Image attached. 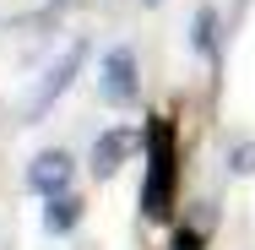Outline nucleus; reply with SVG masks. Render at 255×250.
<instances>
[{
    "mask_svg": "<svg viewBox=\"0 0 255 250\" xmlns=\"http://www.w3.org/2000/svg\"><path fill=\"white\" fill-rule=\"evenodd\" d=\"M98 98L114 103V109H130V103L141 98V65H136V49H130V44L103 49V60H98Z\"/></svg>",
    "mask_w": 255,
    "mask_h": 250,
    "instance_id": "f257e3e1",
    "label": "nucleus"
},
{
    "mask_svg": "<svg viewBox=\"0 0 255 250\" xmlns=\"http://www.w3.org/2000/svg\"><path fill=\"white\" fill-rule=\"evenodd\" d=\"M147 147H152V169H147L141 212H147L152 223H163V218H168V185H174V136H168V125H163V120L147 131Z\"/></svg>",
    "mask_w": 255,
    "mask_h": 250,
    "instance_id": "f03ea898",
    "label": "nucleus"
},
{
    "mask_svg": "<svg viewBox=\"0 0 255 250\" xmlns=\"http://www.w3.org/2000/svg\"><path fill=\"white\" fill-rule=\"evenodd\" d=\"M82 65H87V44H82V38H76V44H71V49L60 54V65H49V71H44V82H38V93H33V98H27V125H38V120H44V114H49L54 103L65 98V87H71V82H76V71H82Z\"/></svg>",
    "mask_w": 255,
    "mask_h": 250,
    "instance_id": "7ed1b4c3",
    "label": "nucleus"
},
{
    "mask_svg": "<svg viewBox=\"0 0 255 250\" xmlns=\"http://www.w3.org/2000/svg\"><path fill=\"white\" fill-rule=\"evenodd\" d=\"M71 174H76L71 152H65V147H49V152H38V158H33V169H27V185H33L38 196L49 201V196H60V191H71Z\"/></svg>",
    "mask_w": 255,
    "mask_h": 250,
    "instance_id": "20e7f679",
    "label": "nucleus"
},
{
    "mask_svg": "<svg viewBox=\"0 0 255 250\" xmlns=\"http://www.w3.org/2000/svg\"><path fill=\"white\" fill-rule=\"evenodd\" d=\"M136 152V136L130 131H103L98 142H93V174L109 180V174H120V163Z\"/></svg>",
    "mask_w": 255,
    "mask_h": 250,
    "instance_id": "39448f33",
    "label": "nucleus"
},
{
    "mask_svg": "<svg viewBox=\"0 0 255 250\" xmlns=\"http://www.w3.org/2000/svg\"><path fill=\"white\" fill-rule=\"evenodd\" d=\"M76 223H82V196H71V191L49 196V207H44V229H49V234H71Z\"/></svg>",
    "mask_w": 255,
    "mask_h": 250,
    "instance_id": "423d86ee",
    "label": "nucleus"
},
{
    "mask_svg": "<svg viewBox=\"0 0 255 250\" xmlns=\"http://www.w3.org/2000/svg\"><path fill=\"white\" fill-rule=\"evenodd\" d=\"M196 54H217V11H196Z\"/></svg>",
    "mask_w": 255,
    "mask_h": 250,
    "instance_id": "0eeeda50",
    "label": "nucleus"
},
{
    "mask_svg": "<svg viewBox=\"0 0 255 250\" xmlns=\"http://www.w3.org/2000/svg\"><path fill=\"white\" fill-rule=\"evenodd\" d=\"M228 169L234 174H255V142H239V147L228 152Z\"/></svg>",
    "mask_w": 255,
    "mask_h": 250,
    "instance_id": "6e6552de",
    "label": "nucleus"
},
{
    "mask_svg": "<svg viewBox=\"0 0 255 250\" xmlns=\"http://www.w3.org/2000/svg\"><path fill=\"white\" fill-rule=\"evenodd\" d=\"M174 250H201V234H196V229H179V234H174Z\"/></svg>",
    "mask_w": 255,
    "mask_h": 250,
    "instance_id": "1a4fd4ad",
    "label": "nucleus"
},
{
    "mask_svg": "<svg viewBox=\"0 0 255 250\" xmlns=\"http://www.w3.org/2000/svg\"><path fill=\"white\" fill-rule=\"evenodd\" d=\"M147 5H157V0H147Z\"/></svg>",
    "mask_w": 255,
    "mask_h": 250,
    "instance_id": "9d476101",
    "label": "nucleus"
}]
</instances>
